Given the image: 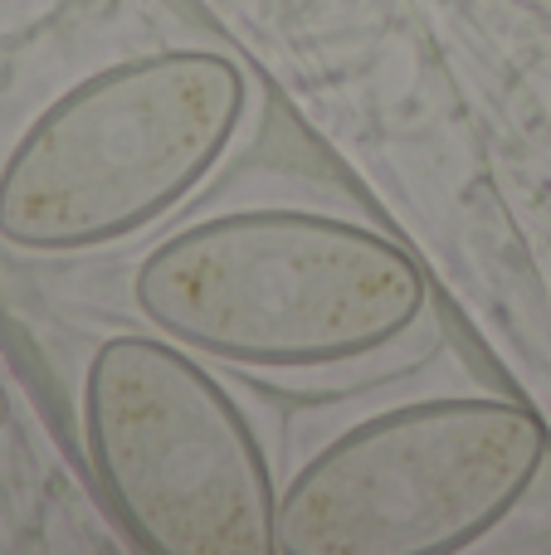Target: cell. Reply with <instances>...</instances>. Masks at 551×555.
Masks as SVG:
<instances>
[{
  "label": "cell",
  "mask_w": 551,
  "mask_h": 555,
  "mask_svg": "<svg viewBox=\"0 0 551 555\" xmlns=\"http://www.w3.org/2000/svg\"><path fill=\"white\" fill-rule=\"evenodd\" d=\"M162 336L234 365H337L406 336L425 273L367 224L312 210H234L156 244L132 278Z\"/></svg>",
  "instance_id": "6da1fadb"
},
{
  "label": "cell",
  "mask_w": 551,
  "mask_h": 555,
  "mask_svg": "<svg viewBox=\"0 0 551 555\" xmlns=\"http://www.w3.org/2000/svg\"><path fill=\"white\" fill-rule=\"evenodd\" d=\"M244 117L225 54L162 49L107 64L44 107L0 171V240L98 249L162 220L210 176Z\"/></svg>",
  "instance_id": "7a4b0ae2"
},
{
  "label": "cell",
  "mask_w": 551,
  "mask_h": 555,
  "mask_svg": "<svg viewBox=\"0 0 551 555\" xmlns=\"http://www.w3.org/2000/svg\"><path fill=\"white\" fill-rule=\"evenodd\" d=\"M542 463V420L513 400L445 395L400 404L303 463L279 498V551H464L523 502Z\"/></svg>",
  "instance_id": "3957f363"
},
{
  "label": "cell",
  "mask_w": 551,
  "mask_h": 555,
  "mask_svg": "<svg viewBox=\"0 0 551 555\" xmlns=\"http://www.w3.org/2000/svg\"><path fill=\"white\" fill-rule=\"evenodd\" d=\"M88 453L146 551L273 555L279 498L240 404L162 336H113L84 380Z\"/></svg>",
  "instance_id": "277c9868"
}]
</instances>
